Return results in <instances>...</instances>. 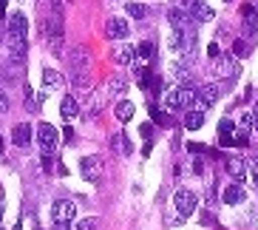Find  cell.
<instances>
[{
  "instance_id": "cell-1",
  "label": "cell",
  "mask_w": 258,
  "mask_h": 230,
  "mask_svg": "<svg viewBox=\"0 0 258 230\" xmlns=\"http://www.w3.org/2000/svg\"><path fill=\"white\" fill-rule=\"evenodd\" d=\"M196 97L199 91H193L190 85H176L165 94V108L167 111H190V108H196Z\"/></svg>"
},
{
  "instance_id": "cell-2",
  "label": "cell",
  "mask_w": 258,
  "mask_h": 230,
  "mask_svg": "<svg viewBox=\"0 0 258 230\" xmlns=\"http://www.w3.org/2000/svg\"><path fill=\"white\" fill-rule=\"evenodd\" d=\"M69 66H71V83L77 88H88L91 83V74H88V57H85V48H74L69 54Z\"/></svg>"
},
{
  "instance_id": "cell-3",
  "label": "cell",
  "mask_w": 258,
  "mask_h": 230,
  "mask_svg": "<svg viewBox=\"0 0 258 230\" xmlns=\"http://www.w3.org/2000/svg\"><path fill=\"white\" fill-rule=\"evenodd\" d=\"M80 170H83V177L88 179V182H102V177H105V159L102 156H97V153H91V156H83V162H80Z\"/></svg>"
},
{
  "instance_id": "cell-4",
  "label": "cell",
  "mask_w": 258,
  "mask_h": 230,
  "mask_svg": "<svg viewBox=\"0 0 258 230\" xmlns=\"http://www.w3.org/2000/svg\"><path fill=\"white\" fill-rule=\"evenodd\" d=\"M77 216V205L71 199H57L51 205V219L54 224H69L71 219Z\"/></svg>"
},
{
  "instance_id": "cell-5",
  "label": "cell",
  "mask_w": 258,
  "mask_h": 230,
  "mask_svg": "<svg viewBox=\"0 0 258 230\" xmlns=\"http://www.w3.org/2000/svg\"><path fill=\"white\" fill-rule=\"evenodd\" d=\"M199 199H196V193H190V191H176L173 193V207H176V213L182 216V219H187L193 210H196Z\"/></svg>"
},
{
  "instance_id": "cell-6",
  "label": "cell",
  "mask_w": 258,
  "mask_h": 230,
  "mask_svg": "<svg viewBox=\"0 0 258 230\" xmlns=\"http://www.w3.org/2000/svg\"><path fill=\"white\" fill-rule=\"evenodd\" d=\"M213 74L221 77V80H235V77H238V63H235V57L221 54L219 60L213 63Z\"/></svg>"
},
{
  "instance_id": "cell-7",
  "label": "cell",
  "mask_w": 258,
  "mask_h": 230,
  "mask_svg": "<svg viewBox=\"0 0 258 230\" xmlns=\"http://www.w3.org/2000/svg\"><path fill=\"white\" fill-rule=\"evenodd\" d=\"M37 142H40V148H43L46 153H51L54 148H57V142H60L57 128H54V125H48V123H40L37 125Z\"/></svg>"
},
{
  "instance_id": "cell-8",
  "label": "cell",
  "mask_w": 258,
  "mask_h": 230,
  "mask_svg": "<svg viewBox=\"0 0 258 230\" xmlns=\"http://www.w3.org/2000/svg\"><path fill=\"white\" fill-rule=\"evenodd\" d=\"M216 100H219V85H216V83H207V85H202V88H199L196 108H199V111H207V108H210Z\"/></svg>"
},
{
  "instance_id": "cell-9",
  "label": "cell",
  "mask_w": 258,
  "mask_h": 230,
  "mask_svg": "<svg viewBox=\"0 0 258 230\" xmlns=\"http://www.w3.org/2000/svg\"><path fill=\"white\" fill-rule=\"evenodd\" d=\"M105 34L111 40H125L131 34V26L128 20H122V17H108V23H105Z\"/></svg>"
},
{
  "instance_id": "cell-10",
  "label": "cell",
  "mask_w": 258,
  "mask_h": 230,
  "mask_svg": "<svg viewBox=\"0 0 258 230\" xmlns=\"http://www.w3.org/2000/svg\"><path fill=\"white\" fill-rule=\"evenodd\" d=\"M213 9L207 6L205 0H190V20H199V23H210L213 20Z\"/></svg>"
},
{
  "instance_id": "cell-11",
  "label": "cell",
  "mask_w": 258,
  "mask_h": 230,
  "mask_svg": "<svg viewBox=\"0 0 258 230\" xmlns=\"http://www.w3.org/2000/svg\"><path fill=\"white\" fill-rule=\"evenodd\" d=\"M224 168H227L230 174H233V177L238 179V182H244V179L250 177V165H247V162H244L241 156H230V159H227V165H224Z\"/></svg>"
},
{
  "instance_id": "cell-12",
  "label": "cell",
  "mask_w": 258,
  "mask_h": 230,
  "mask_svg": "<svg viewBox=\"0 0 258 230\" xmlns=\"http://www.w3.org/2000/svg\"><path fill=\"white\" fill-rule=\"evenodd\" d=\"M12 142H15L17 148H26L31 142V128L26 123H20V125H15L12 128Z\"/></svg>"
},
{
  "instance_id": "cell-13",
  "label": "cell",
  "mask_w": 258,
  "mask_h": 230,
  "mask_svg": "<svg viewBox=\"0 0 258 230\" xmlns=\"http://www.w3.org/2000/svg\"><path fill=\"white\" fill-rule=\"evenodd\" d=\"M167 20H170V26H173L176 31H184L190 23V15L184 9H170V12H167Z\"/></svg>"
},
{
  "instance_id": "cell-14",
  "label": "cell",
  "mask_w": 258,
  "mask_h": 230,
  "mask_svg": "<svg viewBox=\"0 0 258 230\" xmlns=\"http://www.w3.org/2000/svg\"><path fill=\"white\" fill-rule=\"evenodd\" d=\"M205 125V111H199V108H190V111H184V128L187 131H196Z\"/></svg>"
},
{
  "instance_id": "cell-15",
  "label": "cell",
  "mask_w": 258,
  "mask_h": 230,
  "mask_svg": "<svg viewBox=\"0 0 258 230\" xmlns=\"http://www.w3.org/2000/svg\"><path fill=\"white\" fill-rule=\"evenodd\" d=\"M60 114H62V120H74V117L80 114V105H77V100L71 97V94H66V97H62V102H60Z\"/></svg>"
},
{
  "instance_id": "cell-16",
  "label": "cell",
  "mask_w": 258,
  "mask_h": 230,
  "mask_svg": "<svg viewBox=\"0 0 258 230\" xmlns=\"http://www.w3.org/2000/svg\"><path fill=\"white\" fill-rule=\"evenodd\" d=\"M114 60L119 63V66H131V63L137 60V48L134 46H119L114 51Z\"/></svg>"
},
{
  "instance_id": "cell-17",
  "label": "cell",
  "mask_w": 258,
  "mask_h": 230,
  "mask_svg": "<svg viewBox=\"0 0 258 230\" xmlns=\"http://www.w3.org/2000/svg\"><path fill=\"white\" fill-rule=\"evenodd\" d=\"M233 139H235L233 120H221V123H219V142H221V145H233Z\"/></svg>"
},
{
  "instance_id": "cell-18",
  "label": "cell",
  "mask_w": 258,
  "mask_h": 230,
  "mask_svg": "<svg viewBox=\"0 0 258 230\" xmlns=\"http://www.w3.org/2000/svg\"><path fill=\"white\" fill-rule=\"evenodd\" d=\"M241 17L247 20V31H250V34H255V31H258V12L250 6V3H244V9H241Z\"/></svg>"
},
{
  "instance_id": "cell-19",
  "label": "cell",
  "mask_w": 258,
  "mask_h": 230,
  "mask_svg": "<svg viewBox=\"0 0 258 230\" xmlns=\"http://www.w3.org/2000/svg\"><path fill=\"white\" fill-rule=\"evenodd\" d=\"M125 85H128V77H125V74H116V77H111V80H108L105 94H108V97H114V94H122V91H125Z\"/></svg>"
},
{
  "instance_id": "cell-20",
  "label": "cell",
  "mask_w": 258,
  "mask_h": 230,
  "mask_svg": "<svg viewBox=\"0 0 258 230\" xmlns=\"http://www.w3.org/2000/svg\"><path fill=\"white\" fill-rule=\"evenodd\" d=\"M221 199L227 202V205H238V202H244V188H241V185H230Z\"/></svg>"
},
{
  "instance_id": "cell-21",
  "label": "cell",
  "mask_w": 258,
  "mask_h": 230,
  "mask_svg": "<svg viewBox=\"0 0 258 230\" xmlns=\"http://www.w3.org/2000/svg\"><path fill=\"white\" fill-rule=\"evenodd\" d=\"M131 117H134V102H128V100L116 102V120L119 123H131Z\"/></svg>"
},
{
  "instance_id": "cell-22",
  "label": "cell",
  "mask_w": 258,
  "mask_h": 230,
  "mask_svg": "<svg viewBox=\"0 0 258 230\" xmlns=\"http://www.w3.org/2000/svg\"><path fill=\"white\" fill-rule=\"evenodd\" d=\"M137 57L139 60H153V57H156V43L145 40L142 46H137Z\"/></svg>"
},
{
  "instance_id": "cell-23",
  "label": "cell",
  "mask_w": 258,
  "mask_h": 230,
  "mask_svg": "<svg viewBox=\"0 0 258 230\" xmlns=\"http://www.w3.org/2000/svg\"><path fill=\"white\" fill-rule=\"evenodd\" d=\"M125 12H128L134 20H142V17H148V6H142V3H125Z\"/></svg>"
},
{
  "instance_id": "cell-24",
  "label": "cell",
  "mask_w": 258,
  "mask_h": 230,
  "mask_svg": "<svg viewBox=\"0 0 258 230\" xmlns=\"http://www.w3.org/2000/svg\"><path fill=\"white\" fill-rule=\"evenodd\" d=\"M111 145H114L116 151H122V153H131V142H128V137H125V134H116V137L111 139Z\"/></svg>"
},
{
  "instance_id": "cell-25",
  "label": "cell",
  "mask_w": 258,
  "mask_h": 230,
  "mask_svg": "<svg viewBox=\"0 0 258 230\" xmlns=\"http://www.w3.org/2000/svg\"><path fill=\"white\" fill-rule=\"evenodd\" d=\"M43 80H46V85H60V83H62L60 74H57L54 69H46V71H43Z\"/></svg>"
},
{
  "instance_id": "cell-26",
  "label": "cell",
  "mask_w": 258,
  "mask_h": 230,
  "mask_svg": "<svg viewBox=\"0 0 258 230\" xmlns=\"http://www.w3.org/2000/svg\"><path fill=\"white\" fill-rule=\"evenodd\" d=\"M250 128H252V114H244V117H241V123H238V131L250 134Z\"/></svg>"
},
{
  "instance_id": "cell-27",
  "label": "cell",
  "mask_w": 258,
  "mask_h": 230,
  "mask_svg": "<svg viewBox=\"0 0 258 230\" xmlns=\"http://www.w3.org/2000/svg\"><path fill=\"white\" fill-rule=\"evenodd\" d=\"M99 219H83V222L77 224V230H97Z\"/></svg>"
},
{
  "instance_id": "cell-28",
  "label": "cell",
  "mask_w": 258,
  "mask_h": 230,
  "mask_svg": "<svg viewBox=\"0 0 258 230\" xmlns=\"http://www.w3.org/2000/svg\"><path fill=\"white\" fill-rule=\"evenodd\" d=\"M9 111V97L3 94V88H0V114H6Z\"/></svg>"
},
{
  "instance_id": "cell-29",
  "label": "cell",
  "mask_w": 258,
  "mask_h": 230,
  "mask_svg": "<svg viewBox=\"0 0 258 230\" xmlns=\"http://www.w3.org/2000/svg\"><path fill=\"white\" fill-rule=\"evenodd\" d=\"M233 51H235V57H241V54H247V46H244L241 40H238V43L233 46Z\"/></svg>"
},
{
  "instance_id": "cell-30",
  "label": "cell",
  "mask_w": 258,
  "mask_h": 230,
  "mask_svg": "<svg viewBox=\"0 0 258 230\" xmlns=\"http://www.w3.org/2000/svg\"><path fill=\"white\" fill-rule=\"evenodd\" d=\"M207 54H210L213 60H219V46H216V43H210V46H207Z\"/></svg>"
},
{
  "instance_id": "cell-31",
  "label": "cell",
  "mask_w": 258,
  "mask_h": 230,
  "mask_svg": "<svg viewBox=\"0 0 258 230\" xmlns=\"http://www.w3.org/2000/svg\"><path fill=\"white\" fill-rule=\"evenodd\" d=\"M26 105L34 108V97H31V88H29V85H26Z\"/></svg>"
},
{
  "instance_id": "cell-32",
  "label": "cell",
  "mask_w": 258,
  "mask_h": 230,
  "mask_svg": "<svg viewBox=\"0 0 258 230\" xmlns=\"http://www.w3.org/2000/svg\"><path fill=\"white\" fill-rule=\"evenodd\" d=\"M62 137H66V142H74V131L66 128V131H62Z\"/></svg>"
},
{
  "instance_id": "cell-33",
  "label": "cell",
  "mask_w": 258,
  "mask_h": 230,
  "mask_svg": "<svg viewBox=\"0 0 258 230\" xmlns=\"http://www.w3.org/2000/svg\"><path fill=\"white\" fill-rule=\"evenodd\" d=\"M252 174H255V185H258V159H252Z\"/></svg>"
},
{
  "instance_id": "cell-34",
  "label": "cell",
  "mask_w": 258,
  "mask_h": 230,
  "mask_svg": "<svg viewBox=\"0 0 258 230\" xmlns=\"http://www.w3.org/2000/svg\"><path fill=\"white\" fill-rule=\"evenodd\" d=\"M252 125L258 128V105H255V111H252Z\"/></svg>"
},
{
  "instance_id": "cell-35",
  "label": "cell",
  "mask_w": 258,
  "mask_h": 230,
  "mask_svg": "<svg viewBox=\"0 0 258 230\" xmlns=\"http://www.w3.org/2000/svg\"><path fill=\"white\" fill-rule=\"evenodd\" d=\"M51 3H57V6H66V3H71V0H51Z\"/></svg>"
},
{
  "instance_id": "cell-36",
  "label": "cell",
  "mask_w": 258,
  "mask_h": 230,
  "mask_svg": "<svg viewBox=\"0 0 258 230\" xmlns=\"http://www.w3.org/2000/svg\"><path fill=\"white\" fill-rule=\"evenodd\" d=\"M0 151H3V142H0Z\"/></svg>"
},
{
  "instance_id": "cell-37",
  "label": "cell",
  "mask_w": 258,
  "mask_h": 230,
  "mask_svg": "<svg viewBox=\"0 0 258 230\" xmlns=\"http://www.w3.org/2000/svg\"><path fill=\"white\" fill-rule=\"evenodd\" d=\"M224 3H230V0H224Z\"/></svg>"
}]
</instances>
